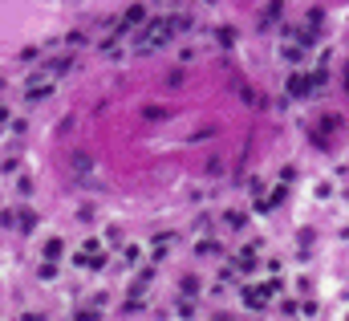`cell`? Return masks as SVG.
<instances>
[{
    "instance_id": "6da1fadb",
    "label": "cell",
    "mask_w": 349,
    "mask_h": 321,
    "mask_svg": "<svg viewBox=\"0 0 349 321\" xmlns=\"http://www.w3.org/2000/svg\"><path fill=\"white\" fill-rule=\"evenodd\" d=\"M8 126V106H0V130Z\"/></svg>"
}]
</instances>
